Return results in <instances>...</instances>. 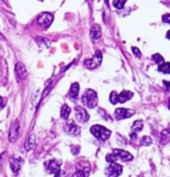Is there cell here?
<instances>
[{
    "label": "cell",
    "mask_w": 170,
    "mask_h": 177,
    "mask_svg": "<svg viewBox=\"0 0 170 177\" xmlns=\"http://www.w3.org/2000/svg\"><path fill=\"white\" fill-rule=\"evenodd\" d=\"M125 2H126V0H113V7L115 8H117V9H122L125 5Z\"/></svg>",
    "instance_id": "obj_22"
},
{
    "label": "cell",
    "mask_w": 170,
    "mask_h": 177,
    "mask_svg": "<svg viewBox=\"0 0 170 177\" xmlns=\"http://www.w3.org/2000/svg\"><path fill=\"white\" fill-rule=\"evenodd\" d=\"M158 71L164 74H169L170 73V63H162L158 65Z\"/></svg>",
    "instance_id": "obj_20"
},
{
    "label": "cell",
    "mask_w": 170,
    "mask_h": 177,
    "mask_svg": "<svg viewBox=\"0 0 170 177\" xmlns=\"http://www.w3.org/2000/svg\"><path fill=\"white\" fill-rule=\"evenodd\" d=\"M72 152H73V154H76V153L79 152V147H76V148H73V149H72Z\"/></svg>",
    "instance_id": "obj_29"
},
{
    "label": "cell",
    "mask_w": 170,
    "mask_h": 177,
    "mask_svg": "<svg viewBox=\"0 0 170 177\" xmlns=\"http://www.w3.org/2000/svg\"><path fill=\"white\" fill-rule=\"evenodd\" d=\"M142 127H144V122H142V120H135L134 123H133V125H132L131 137L133 138L134 137V134L137 136V133H138V132H140L141 130H142Z\"/></svg>",
    "instance_id": "obj_13"
},
{
    "label": "cell",
    "mask_w": 170,
    "mask_h": 177,
    "mask_svg": "<svg viewBox=\"0 0 170 177\" xmlns=\"http://www.w3.org/2000/svg\"><path fill=\"white\" fill-rule=\"evenodd\" d=\"M162 21L165 23H170V14H165L162 16Z\"/></svg>",
    "instance_id": "obj_28"
},
{
    "label": "cell",
    "mask_w": 170,
    "mask_h": 177,
    "mask_svg": "<svg viewBox=\"0 0 170 177\" xmlns=\"http://www.w3.org/2000/svg\"><path fill=\"white\" fill-rule=\"evenodd\" d=\"M132 96H133V93L130 90H123L119 95H118V102L120 103H124L126 102V101H129V100H131L132 98Z\"/></svg>",
    "instance_id": "obj_14"
},
{
    "label": "cell",
    "mask_w": 170,
    "mask_h": 177,
    "mask_svg": "<svg viewBox=\"0 0 170 177\" xmlns=\"http://www.w3.org/2000/svg\"><path fill=\"white\" fill-rule=\"evenodd\" d=\"M132 51H133V53H134L137 57H141V53H140V50L138 49V48H135V46H133L132 48Z\"/></svg>",
    "instance_id": "obj_27"
},
{
    "label": "cell",
    "mask_w": 170,
    "mask_h": 177,
    "mask_svg": "<svg viewBox=\"0 0 170 177\" xmlns=\"http://www.w3.org/2000/svg\"><path fill=\"white\" fill-rule=\"evenodd\" d=\"M113 153L117 155L118 159L123 161H131L133 160V155H131L129 152L123 150V149H113Z\"/></svg>",
    "instance_id": "obj_11"
},
{
    "label": "cell",
    "mask_w": 170,
    "mask_h": 177,
    "mask_svg": "<svg viewBox=\"0 0 170 177\" xmlns=\"http://www.w3.org/2000/svg\"><path fill=\"white\" fill-rule=\"evenodd\" d=\"M90 37L93 41H97L101 38V28L100 26L97 24H94L92 29H90Z\"/></svg>",
    "instance_id": "obj_15"
},
{
    "label": "cell",
    "mask_w": 170,
    "mask_h": 177,
    "mask_svg": "<svg viewBox=\"0 0 170 177\" xmlns=\"http://www.w3.org/2000/svg\"><path fill=\"white\" fill-rule=\"evenodd\" d=\"M163 83L167 87H170V82H167V81H163Z\"/></svg>",
    "instance_id": "obj_31"
},
{
    "label": "cell",
    "mask_w": 170,
    "mask_h": 177,
    "mask_svg": "<svg viewBox=\"0 0 170 177\" xmlns=\"http://www.w3.org/2000/svg\"><path fill=\"white\" fill-rule=\"evenodd\" d=\"M90 132H92L97 139H100L102 141L109 139V137L111 136V131L108 130L106 127H104V126H102V125H93L90 127Z\"/></svg>",
    "instance_id": "obj_2"
},
{
    "label": "cell",
    "mask_w": 170,
    "mask_h": 177,
    "mask_svg": "<svg viewBox=\"0 0 170 177\" xmlns=\"http://www.w3.org/2000/svg\"><path fill=\"white\" fill-rule=\"evenodd\" d=\"M70 114H71L70 107H68L67 104L63 105V108H61V111H60V116H61V118H64V119H67V118H68V116H70Z\"/></svg>",
    "instance_id": "obj_21"
},
{
    "label": "cell",
    "mask_w": 170,
    "mask_h": 177,
    "mask_svg": "<svg viewBox=\"0 0 170 177\" xmlns=\"http://www.w3.org/2000/svg\"><path fill=\"white\" fill-rule=\"evenodd\" d=\"M152 143V139L149 137H142L141 138V145H145V146H151Z\"/></svg>",
    "instance_id": "obj_26"
},
{
    "label": "cell",
    "mask_w": 170,
    "mask_h": 177,
    "mask_svg": "<svg viewBox=\"0 0 170 177\" xmlns=\"http://www.w3.org/2000/svg\"><path fill=\"white\" fill-rule=\"evenodd\" d=\"M132 115H134L133 110H130V109H125V108H119V109H116V111H115V118L117 120H122V119H125V118H129Z\"/></svg>",
    "instance_id": "obj_6"
},
{
    "label": "cell",
    "mask_w": 170,
    "mask_h": 177,
    "mask_svg": "<svg viewBox=\"0 0 170 177\" xmlns=\"http://www.w3.org/2000/svg\"><path fill=\"white\" fill-rule=\"evenodd\" d=\"M19 133H20V123L18 120H15L11 126V131H9V141L11 143H15L18 140Z\"/></svg>",
    "instance_id": "obj_8"
},
{
    "label": "cell",
    "mask_w": 170,
    "mask_h": 177,
    "mask_svg": "<svg viewBox=\"0 0 170 177\" xmlns=\"http://www.w3.org/2000/svg\"><path fill=\"white\" fill-rule=\"evenodd\" d=\"M110 102L112 104H116L118 102V94L116 91H111V94H110Z\"/></svg>",
    "instance_id": "obj_24"
},
{
    "label": "cell",
    "mask_w": 170,
    "mask_h": 177,
    "mask_svg": "<svg viewBox=\"0 0 170 177\" xmlns=\"http://www.w3.org/2000/svg\"><path fill=\"white\" fill-rule=\"evenodd\" d=\"M89 172H90V166L86 165V167H83L81 169H78V170H76L75 176L76 177H87Z\"/></svg>",
    "instance_id": "obj_19"
},
{
    "label": "cell",
    "mask_w": 170,
    "mask_h": 177,
    "mask_svg": "<svg viewBox=\"0 0 170 177\" xmlns=\"http://www.w3.org/2000/svg\"><path fill=\"white\" fill-rule=\"evenodd\" d=\"M4 105V98L2 97H0V108Z\"/></svg>",
    "instance_id": "obj_30"
},
{
    "label": "cell",
    "mask_w": 170,
    "mask_h": 177,
    "mask_svg": "<svg viewBox=\"0 0 170 177\" xmlns=\"http://www.w3.org/2000/svg\"><path fill=\"white\" fill-rule=\"evenodd\" d=\"M101 62H102V53L100 51H96L94 57L85 60V65H86V67L93 69H96L97 66H100Z\"/></svg>",
    "instance_id": "obj_4"
},
{
    "label": "cell",
    "mask_w": 170,
    "mask_h": 177,
    "mask_svg": "<svg viewBox=\"0 0 170 177\" xmlns=\"http://www.w3.org/2000/svg\"><path fill=\"white\" fill-rule=\"evenodd\" d=\"M75 119L80 123H87L89 119V115L86 109L81 107H76L75 108Z\"/></svg>",
    "instance_id": "obj_7"
},
{
    "label": "cell",
    "mask_w": 170,
    "mask_h": 177,
    "mask_svg": "<svg viewBox=\"0 0 170 177\" xmlns=\"http://www.w3.org/2000/svg\"><path fill=\"white\" fill-rule=\"evenodd\" d=\"M82 103L89 109H94L97 104V94L93 89H87L82 95Z\"/></svg>",
    "instance_id": "obj_1"
},
{
    "label": "cell",
    "mask_w": 170,
    "mask_h": 177,
    "mask_svg": "<svg viewBox=\"0 0 170 177\" xmlns=\"http://www.w3.org/2000/svg\"><path fill=\"white\" fill-rule=\"evenodd\" d=\"M168 108L170 109V98H169V102H168Z\"/></svg>",
    "instance_id": "obj_33"
},
{
    "label": "cell",
    "mask_w": 170,
    "mask_h": 177,
    "mask_svg": "<svg viewBox=\"0 0 170 177\" xmlns=\"http://www.w3.org/2000/svg\"><path fill=\"white\" fill-rule=\"evenodd\" d=\"M153 59L155 60V63H158V64H162L164 63V59L163 57L160 55V53H155L154 56H153Z\"/></svg>",
    "instance_id": "obj_25"
},
{
    "label": "cell",
    "mask_w": 170,
    "mask_h": 177,
    "mask_svg": "<svg viewBox=\"0 0 170 177\" xmlns=\"http://www.w3.org/2000/svg\"><path fill=\"white\" fill-rule=\"evenodd\" d=\"M45 168L51 174H58L60 170V162L57 160H50L45 163Z\"/></svg>",
    "instance_id": "obj_9"
},
{
    "label": "cell",
    "mask_w": 170,
    "mask_h": 177,
    "mask_svg": "<svg viewBox=\"0 0 170 177\" xmlns=\"http://www.w3.org/2000/svg\"><path fill=\"white\" fill-rule=\"evenodd\" d=\"M15 73L18 80H23L24 78H27V69L22 63H18L15 66Z\"/></svg>",
    "instance_id": "obj_10"
},
{
    "label": "cell",
    "mask_w": 170,
    "mask_h": 177,
    "mask_svg": "<svg viewBox=\"0 0 170 177\" xmlns=\"http://www.w3.org/2000/svg\"><path fill=\"white\" fill-rule=\"evenodd\" d=\"M167 38H169V40H170V30L168 31V33H167Z\"/></svg>",
    "instance_id": "obj_32"
},
{
    "label": "cell",
    "mask_w": 170,
    "mask_h": 177,
    "mask_svg": "<svg viewBox=\"0 0 170 177\" xmlns=\"http://www.w3.org/2000/svg\"><path fill=\"white\" fill-rule=\"evenodd\" d=\"M79 89H80V86H79V83H78V82L72 83L71 89H70V97L73 100V101L76 100V97H78V95H79Z\"/></svg>",
    "instance_id": "obj_17"
},
{
    "label": "cell",
    "mask_w": 170,
    "mask_h": 177,
    "mask_svg": "<svg viewBox=\"0 0 170 177\" xmlns=\"http://www.w3.org/2000/svg\"><path fill=\"white\" fill-rule=\"evenodd\" d=\"M106 160L108 161V162H110V163H113V162H116V161L118 160V158H117V155H116L115 153H113V154L106 155Z\"/></svg>",
    "instance_id": "obj_23"
},
{
    "label": "cell",
    "mask_w": 170,
    "mask_h": 177,
    "mask_svg": "<svg viewBox=\"0 0 170 177\" xmlns=\"http://www.w3.org/2000/svg\"><path fill=\"white\" fill-rule=\"evenodd\" d=\"M22 162L23 161L20 160V159H15V158L11 159V169L13 170V172H18L20 170V168L22 166Z\"/></svg>",
    "instance_id": "obj_16"
},
{
    "label": "cell",
    "mask_w": 170,
    "mask_h": 177,
    "mask_svg": "<svg viewBox=\"0 0 170 177\" xmlns=\"http://www.w3.org/2000/svg\"><path fill=\"white\" fill-rule=\"evenodd\" d=\"M123 172V167L120 165H117L116 162L110 163L109 167L106 169V177H119Z\"/></svg>",
    "instance_id": "obj_3"
},
{
    "label": "cell",
    "mask_w": 170,
    "mask_h": 177,
    "mask_svg": "<svg viewBox=\"0 0 170 177\" xmlns=\"http://www.w3.org/2000/svg\"><path fill=\"white\" fill-rule=\"evenodd\" d=\"M65 131L67 132L68 134H71V136H78L80 133V127L75 125L73 122H71V123L65 125Z\"/></svg>",
    "instance_id": "obj_12"
},
{
    "label": "cell",
    "mask_w": 170,
    "mask_h": 177,
    "mask_svg": "<svg viewBox=\"0 0 170 177\" xmlns=\"http://www.w3.org/2000/svg\"><path fill=\"white\" fill-rule=\"evenodd\" d=\"M35 143H36V137L34 134H31V136H29V138L27 139L26 143H24V148L27 149V150L33 149L34 148V146H35Z\"/></svg>",
    "instance_id": "obj_18"
},
{
    "label": "cell",
    "mask_w": 170,
    "mask_h": 177,
    "mask_svg": "<svg viewBox=\"0 0 170 177\" xmlns=\"http://www.w3.org/2000/svg\"><path fill=\"white\" fill-rule=\"evenodd\" d=\"M52 21H53V16H52V14H50V13H43V14L40 15L38 20H37L38 24H40L43 29L49 28V27L51 26Z\"/></svg>",
    "instance_id": "obj_5"
}]
</instances>
